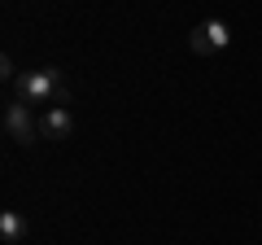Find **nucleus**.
Masks as SVG:
<instances>
[{"mask_svg": "<svg viewBox=\"0 0 262 245\" xmlns=\"http://www.w3.org/2000/svg\"><path fill=\"white\" fill-rule=\"evenodd\" d=\"M13 96L27 105H66V84L57 66H39L13 79Z\"/></svg>", "mask_w": 262, "mask_h": 245, "instance_id": "1", "label": "nucleus"}, {"mask_svg": "<svg viewBox=\"0 0 262 245\" xmlns=\"http://www.w3.org/2000/svg\"><path fill=\"white\" fill-rule=\"evenodd\" d=\"M227 44H232V27H227L223 18H206V22H196V27H192V35H188V48H192L196 57L223 53Z\"/></svg>", "mask_w": 262, "mask_h": 245, "instance_id": "2", "label": "nucleus"}, {"mask_svg": "<svg viewBox=\"0 0 262 245\" xmlns=\"http://www.w3.org/2000/svg\"><path fill=\"white\" fill-rule=\"evenodd\" d=\"M5 132H9V140H18V145H35L39 118L31 114L27 101H18V96H13V101L5 105Z\"/></svg>", "mask_w": 262, "mask_h": 245, "instance_id": "3", "label": "nucleus"}, {"mask_svg": "<svg viewBox=\"0 0 262 245\" xmlns=\"http://www.w3.org/2000/svg\"><path fill=\"white\" fill-rule=\"evenodd\" d=\"M70 132H75L70 110L66 105H44V114H39V136L44 140H70Z\"/></svg>", "mask_w": 262, "mask_h": 245, "instance_id": "4", "label": "nucleus"}, {"mask_svg": "<svg viewBox=\"0 0 262 245\" xmlns=\"http://www.w3.org/2000/svg\"><path fill=\"white\" fill-rule=\"evenodd\" d=\"M0 236L9 245H18L22 236H27V219H22L18 210H0Z\"/></svg>", "mask_w": 262, "mask_h": 245, "instance_id": "5", "label": "nucleus"}, {"mask_svg": "<svg viewBox=\"0 0 262 245\" xmlns=\"http://www.w3.org/2000/svg\"><path fill=\"white\" fill-rule=\"evenodd\" d=\"M0 75H5V79H9V84H13V79H18V70H13V57H9V53H5V57H0Z\"/></svg>", "mask_w": 262, "mask_h": 245, "instance_id": "6", "label": "nucleus"}]
</instances>
